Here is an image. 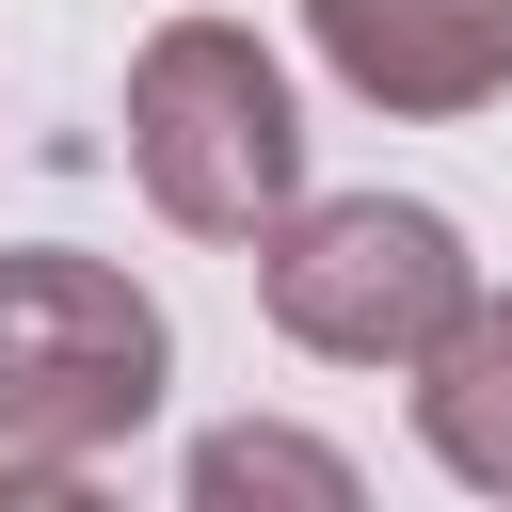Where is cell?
Instances as JSON below:
<instances>
[{
  "mask_svg": "<svg viewBox=\"0 0 512 512\" xmlns=\"http://www.w3.org/2000/svg\"><path fill=\"white\" fill-rule=\"evenodd\" d=\"M128 176L176 240H256L304 208V96L240 16H160L128 48Z\"/></svg>",
  "mask_w": 512,
  "mask_h": 512,
  "instance_id": "6da1fadb",
  "label": "cell"
},
{
  "mask_svg": "<svg viewBox=\"0 0 512 512\" xmlns=\"http://www.w3.org/2000/svg\"><path fill=\"white\" fill-rule=\"evenodd\" d=\"M160 384H176V320L112 256H80V240H16L0 256V448L96 480L160 416Z\"/></svg>",
  "mask_w": 512,
  "mask_h": 512,
  "instance_id": "7a4b0ae2",
  "label": "cell"
},
{
  "mask_svg": "<svg viewBox=\"0 0 512 512\" xmlns=\"http://www.w3.org/2000/svg\"><path fill=\"white\" fill-rule=\"evenodd\" d=\"M256 304H272V336L320 352V368H416V352L480 304V256H464V224L416 208V192H320V208L256 224Z\"/></svg>",
  "mask_w": 512,
  "mask_h": 512,
  "instance_id": "3957f363",
  "label": "cell"
},
{
  "mask_svg": "<svg viewBox=\"0 0 512 512\" xmlns=\"http://www.w3.org/2000/svg\"><path fill=\"white\" fill-rule=\"evenodd\" d=\"M304 48L336 64V96L448 128L512 96V0H304Z\"/></svg>",
  "mask_w": 512,
  "mask_h": 512,
  "instance_id": "277c9868",
  "label": "cell"
},
{
  "mask_svg": "<svg viewBox=\"0 0 512 512\" xmlns=\"http://www.w3.org/2000/svg\"><path fill=\"white\" fill-rule=\"evenodd\" d=\"M416 432L464 496H512V288H480L432 352H416Z\"/></svg>",
  "mask_w": 512,
  "mask_h": 512,
  "instance_id": "5b68a950",
  "label": "cell"
},
{
  "mask_svg": "<svg viewBox=\"0 0 512 512\" xmlns=\"http://www.w3.org/2000/svg\"><path fill=\"white\" fill-rule=\"evenodd\" d=\"M192 496H208V512H240V496H304V512H352V464H336L320 432H256V416H240V432H208V448H192Z\"/></svg>",
  "mask_w": 512,
  "mask_h": 512,
  "instance_id": "8992f818",
  "label": "cell"
}]
</instances>
